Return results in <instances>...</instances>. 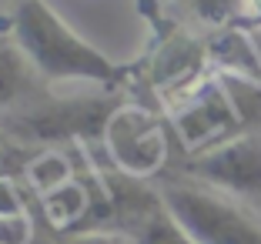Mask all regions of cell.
I'll return each instance as SVG.
<instances>
[{"label": "cell", "instance_id": "6da1fadb", "mask_svg": "<svg viewBox=\"0 0 261 244\" xmlns=\"http://www.w3.org/2000/svg\"><path fill=\"white\" fill-rule=\"evenodd\" d=\"M10 37L20 44L40 80L94 84L111 91L124 80V67L97 44L70 27L47 0H20L10 14Z\"/></svg>", "mask_w": 261, "mask_h": 244}, {"label": "cell", "instance_id": "7a4b0ae2", "mask_svg": "<svg viewBox=\"0 0 261 244\" xmlns=\"http://www.w3.org/2000/svg\"><path fill=\"white\" fill-rule=\"evenodd\" d=\"M161 198L194 244H261V224L234 198L198 181H171Z\"/></svg>", "mask_w": 261, "mask_h": 244}, {"label": "cell", "instance_id": "3957f363", "mask_svg": "<svg viewBox=\"0 0 261 244\" xmlns=\"http://www.w3.org/2000/svg\"><path fill=\"white\" fill-rule=\"evenodd\" d=\"M171 127L191 154H201L207 147H218L224 141L238 138V134H248L221 77L191 87L177 100L174 114H171Z\"/></svg>", "mask_w": 261, "mask_h": 244}, {"label": "cell", "instance_id": "277c9868", "mask_svg": "<svg viewBox=\"0 0 261 244\" xmlns=\"http://www.w3.org/2000/svg\"><path fill=\"white\" fill-rule=\"evenodd\" d=\"M104 141L121 174L138 181L154 177L168 160V130L144 107L121 104L104 127Z\"/></svg>", "mask_w": 261, "mask_h": 244}, {"label": "cell", "instance_id": "5b68a950", "mask_svg": "<svg viewBox=\"0 0 261 244\" xmlns=\"http://www.w3.org/2000/svg\"><path fill=\"white\" fill-rule=\"evenodd\" d=\"M188 174L234 201L261 198V134H238L218 147L191 154Z\"/></svg>", "mask_w": 261, "mask_h": 244}, {"label": "cell", "instance_id": "8992f818", "mask_svg": "<svg viewBox=\"0 0 261 244\" xmlns=\"http://www.w3.org/2000/svg\"><path fill=\"white\" fill-rule=\"evenodd\" d=\"M111 204L117 231H124L134 244H194V237L168 211L161 191H151L138 177L124 174L121 184H111Z\"/></svg>", "mask_w": 261, "mask_h": 244}, {"label": "cell", "instance_id": "52a82bcc", "mask_svg": "<svg viewBox=\"0 0 261 244\" xmlns=\"http://www.w3.org/2000/svg\"><path fill=\"white\" fill-rule=\"evenodd\" d=\"M117 111V104H111L108 97H91V100H54V104H44L37 111H23L14 121L17 130H23L27 138L37 141H81L100 134L104 138V127H108L111 114Z\"/></svg>", "mask_w": 261, "mask_h": 244}, {"label": "cell", "instance_id": "ba28073f", "mask_svg": "<svg viewBox=\"0 0 261 244\" xmlns=\"http://www.w3.org/2000/svg\"><path fill=\"white\" fill-rule=\"evenodd\" d=\"M37 80L40 77L27 61V53L20 50V44L10 34H0V114L27 104L34 97Z\"/></svg>", "mask_w": 261, "mask_h": 244}, {"label": "cell", "instance_id": "9c48e42d", "mask_svg": "<svg viewBox=\"0 0 261 244\" xmlns=\"http://www.w3.org/2000/svg\"><path fill=\"white\" fill-rule=\"evenodd\" d=\"M188 7L207 23H228L241 10V0H188Z\"/></svg>", "mask_w": 261, "mask_h": 244}, {"label": "cell", "instance_id": "30bf717a", "mask_svg": "<svg viewBox=\"0 0 261 244\" xmlns=\"http://www.w3.org/2000/svg\"><path fill=\"white\" fill-rule=\"evenodd\" d=\"M67 244H134L124 231H104V228H97V231H81V234H74Z\"/></svg>", "mask_w": 261, "mask_h": 244}, {"label": "cell", "instance_id": "8fae6325", "mask_svg": "<svg viewBox=\"0 0 261 244\" xmlns=\"http://www.w3.org/2000/svg\"><path fill=\"white\" fill-rule=\"evenodd\" d=\"M17 211H23V204H20V198H17V191L10 187L7 181H0V214H17Z\"/></svg>", "mask_w": 261, "mask_h": 244}, {"label": "cell", "instance_id": "7c38bea8", "mask_svg": "<svg viewBox=\"0 0 261 244\" xmlns=\"http://www.w3.org/2000/svg\"><path fill=\"white\" fill-rule=\"evenodd\" d=\"M241 10H245L254 23H261V0H241Z\"/></svg>", "mask_w": 261, "mask_h": 244}, {"label": "cell", "instance_id": "4fadbf2b", "mask_svg": "<svg viewBox=\"0 0 261 244\" xmlns=\"http://www.w3.org/2000/svg\"><path fill=\"white\" fill-rule=\"evenodd\" d=\"M17 4H20V0H0V17H4V14H14V7H17Z\"/></svg>", "mask_w": 261, "mask_h": 244}, {"label": "cell", "instance_id": "5bb4252c", "mask_svg": "<svg viewBox=\"0 0 261 244\" xmlns=\"http://www.w3.org/2000/svg\"><path fill=\"white\" fill-rule=\"evenodd\" d=\"M0 147H4V127H0Z\"/></svg>", "mask_w": 261, "mask_h": 244}]
</instances>
